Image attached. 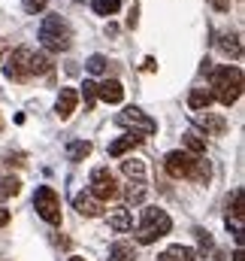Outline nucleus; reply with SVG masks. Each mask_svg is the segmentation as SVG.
I'll list each match as a JSON object with an SVG mask.
<instances>
[{"label": "nucleus", "mask_w": 245, "mask_h": 261, "mask_svg": "<svg viewBox=\"0 0 245 261\" xmlns=\"http://www.w3.org/2000/svg\"><path fill=\"white\" fill-rule=\"evenodd\" d=\"M164 164H167V173L176 176V179H191V182H200V186L209 182V161H203V158H197L185 149L170 152Z\"/></svg>", "instance_id": "obj_1"}, {"label": "nucleus", "mask_w": 245, "mask_h": 261, "mask_svg": "<svg viewBox=\"0 0 245 261\" xmlns=\"http://www.w3.org/2000/svg\"><path fill=\"white\" fill-rule=\"evenodd\" d=\"M212 100H218L221 107H233L242 94V70L239 67H218L212 70Z\"/></svg>", "instance_id": "obj_2"}, {"label": "nucleus", "mask_w": 245, "mask_h": 261, "mask_svg": "<svg viewBox=\"0 0 245 261\" xmlns=\"http://www.w3.org/2000/svg\"><path fill=\"white\" fill-rule=\"evenodd\" d=\"M37 37H40L46 52H67L70 43H73V31H70V24L61 15H46L40 31H37Z\"/></svg>", "instance_id": "obj_3"}, {"label": "nucleus", "mask_w": 245, "mask_h": 261, "mask_svg": "<svg viewBox=\"0 0 245 261\" xmlns=\"http://www.w3.org/2000/svg\"><path fill=\"white\" fill-rule=\"evenodd\" d=\"M173 231V219L164 213V210H158V206H145L142 210V222H139V228H136V243H155V240H161V237H167Z\"/></svg>", "instance_id": "obj_4"}, {"label": "nucleus", "mask_w": 245, "mask_h": 261, "mask_svg": "<svg viewBox=\"0 0 245 261\" xmlns=\"http://www.w3.org/2000/svg\"><path fill=\"white\" fill-rule=\"evenodd\" d=\"M34 210H37V216H40L43 222L61 225V200H58V195H55L52 186H40V189H37V195H34Z\"/></svg>", "instance_id": "obj_5"}, {"label": "nucleus", "mask_w": 245, "mask_h": 261, "mask_svg": "<svg viewBox=\"0 0 245 261\" xmlns=\"http://www.w3.org/2000/svg\"><path fill=\"white\" fill-rule=\"evenodd\" d=\"M115 125L130 128V130H133V137H139V140L158 130V122H155V119H148L139 107H127V110H121V113L115 116Z\"/></svg>", "instance_id": "obj_6"}, {"label": "nucleus", "mask_w": 245, "mask_h": 261, "mask_svg": "<svg viewBox=\"0 0 245 261\" xmlns=\"http://www.w3.org/2000/svg\"><path fill=\"white\" fill-rule=\"evenodd\" d=\"M91 195L97 197V200H112V197H118V182H115V176H112L109 167H97V170L91 173Z\"/></svg>", "instance_id": "obj_7"}, {"label": "nucleus", "mask_w": 245, "mask_h": 261, "mask_svg": "<svg viewBox=\"0 0 245 261\" xmlns=\"http://www.w3.org/2000/svg\"><path fill=\"white\" fill-rule=\"evenodd\" d=\"M3 73L15 82H27L30 79V49H15L6 64H3Z\"/></svg>", "instance_id": "obj_8"}, {"label": "nucleus", "mask_w": 245, "mask_h": 261, "mask_svg": "<svg viewBox=\"0 0 245 261\" xmlns=\"http://www.w3.org/2000/svg\"><path fill=\"white\" fill-rule=\"evenodd\" d=\"M97 97L106 100V103H121L124 100V85L118 79H106V82L97 85Z\"/></svg>", "instance_id": "obj_9"}, {"label": "nucleus", "mask_w": 245, "mask_h": 261, "mask_svg": "<svg viewBox=\"0 0 245 261\" xmlns=\"http://www.w3.org/2000/svg\"><path fill=\"white\" fill-rule=\"evenodd\" d=\"M76 103H79V94H76V88H61L55 110H58V116H61V119H70V116H73V110H76Z\"/></svg>", "instance_id": "obj_10"}, {"label": "nucleus", "mask_w": 245, "mask_h": 261, "mask_svg": "<svg viewBox=\"0 0 245 261\" xmlns=\"http://www.w3.org/2000/svg\"><path fill=\"white\" fill-rule=\"evenodd\" d=\"M73 206L82 213V216H88V219H94V216H100V200L91 195V192H82V195H76L73 200Z\"/></svg>", "instance_id": "obj_11"}, {"label": "nucleus", "mask_w": 245, "mask_h": 261, "mask_svg": "<svg viewBox=\"0 0 245 261\" xmlns=\"http://www.w3.org/2000/svg\"><path fill=\"white\" fill-rule=\"evenodd\" d=\"M194 119H197V125H200V128L209 130L212 137H221V134L227 130V122H224L221 116H212V113H206V116H203V113H197Z\"/></svg>", "instance_id": "obj_12"}, {"label": "nucleus", "mask_w": 245, "mask_h": 261, "mask_svg": "<svg viewBox=\"0 0 245 261\" xmlns=\"http://www.w3.org/2000/svg\"><path fill=\"white\" fill-rule=\"evenodd\" d=\"M109 228H112V231H118V234H124V231H130V228H133V216H130V210H127V206H118L115 213H109Z\"/></svg>", "instance_id": "obj_13"}, {"label": "nucleus", "mask_w": 245, "mask_h": 261, "mask_svg": "<svg viewBox=\"0 0 245 261\" xmlns=\"http://www.w3.org/2000/svg\"><path fill=\"white\" fill-rule=\"evenodd\" d=\"M209 103H212V91H209V88H191V94H188V107H191L194 113L209 110Z\"/></svg>", "instance_id": "obj_14"}, {"label": "nucleus", "mask_w": 245, "mask_h": 261, "mask_svg": "<svg viewBox=\"0 0 245 261\" xmlns=\"http://www.w3.org/2000/svg\"><path fill=\"white\" fill-rule=\"evenodd\" d=\"M136 146H139V137L124 134V137H118V140L109 143V155H112V158H121L124 152H130V149H136Z\"/></svg>", "instance_id": "obj_15"}, {"label": "nucleus", "mask_w": 245, "mask_h": 261, "mask_svg": "<svg viewBox=\"0 0 245 261\" xmlns=\"http://www.w3.org/2000/svg\"><path fill=\"white\" fill-rule=\"evenodd\" d=\"M161 261H197V252H194L191 246H182V243H176V246L164 249Z\"/></svg>", "instance_id": "obj_16"}, {"label": "nucleus", "mask_w": 245, "mask_h": 261, "mask_svg": "<svg viewBox=\"0 0 245 261\" xmlns=\"http://www.w3.org/2000/svg\"><path fill=\"white\" fill-rule=\"evenodd\" d=\"M218 46H221V52H224V55H230V58H239V55H242V43H239V34H221Z\"/></svg>", "instance_id": "obj_17"}, {"label": "nucleus", "mask_w": 245, "mask_h": 261, "mask_svg": "<svg viewBox=\"0 0 245 261\" xmlns=\"http://www.w3.org/2000/svg\"><path fill=\"white\" fill-rule=\"evenodd\" d=\"M109 261H136L133 243H112L109 246Z\"/></svg>", "instance_id": "obj_18"}, {"label": "nucleus", "mask_w": 245, "mask_h": 261, "mask_svg": "<svg viewBox=\"0 0 245 261\" xmlns=\"http://www.w3.org/2000/svg\"><path fill=\"white\" fill-rule=\"evenodd\" d=\"M91 155V143L88 140H73L70 146H67V158L70 161H82V158H88Z\"/></svg>", "instance_id": "obj_19"}, {"label": "nucleus", "mask_w": 245, "mask_h": 261, "mask_svg": "<svg viewBox=\"0 0 245 261\" xmlns=\"http://www.w3.org/2000/svg\"><path fill=\"white\" fill-rule=\"evenodd\" d=\"M52 70V61L46 52H30V76H43Z\"/></svg>", "instance_id": "obj_20"}, {"label": "nucleus", "mask_w": 245, "mask_h": 261, "mask_svg": "<svg viewBox=\"0 0 245 261\" xmlns=\"http://www.w3.org/2000/svg\"><path fill=\"white\" fill-rule=\"evenodd\" d=\"M185 152H191V155H197V158H200V155L206 152V140H203L200 134L188 130V134H185Z\"/></svg>", "instance_id": "obj_21"}, {"label": "nucleus", "mask_w": 245, "mask_h": 261, "mask_svg": "<svg viewBox=\"0 0 245 261\" xmlns=\"http://www.w3.org/2000/svg\"><path fill=\"white\" fill-rule=\"evenodd\" d=\"M121 173L139 182V179L145 176V164H142V161H136V158H130V161H121Z\"/></svg>", "instance_id": "obj_22"}, {"label": "nucleus", "mask_w": 245, "mask_h": 261, "mask_svg": "<svg viewBox=\"0 0 245 261\" xmlns=\"http://www.w3.org/2000/svg\"><path fill=\"white\" fill-rule=\"evenodd\" d=\"M91 6L97 15H115L121 9V0H91Z\"/></svg>", "instance_id": "obj_23"}, {"label": "nucleus", "mask_w": 245, "mask_h": 261, "mask_svg": "<svg viewBox=\"0 0 245 261\" xmlns=\"http://www.w3.org/2000/svg\"><path fill=\"white\" fill-rule=\"evenodd\" d=\"M21 192V182H18V176H3L0 179V197H12Z\"/></svg>", "instance_id": "obj_24"}, {"label": "nucleus", "mask_w": 245, "mask_h": 261, "mask_svg": "<svg viewBox=\"0 0 245 261\" xmlns=\"http://www.w3.org/2000/svg\"><path fill=\"white\" fill-rule=\"evenodd\" d=\"M82 97H85V110H94V100H97V82H85L82 85Z\"/></svg>", "instance_id": "obj_25"}, {"label": "nucleus", "mask_w": 245, "mask_h": 261, "mask_svg": "<svg viewBox=\"0 0 245 261\" xmlns=\"http://www.w3.org/2000/svg\"><path fill=\"white\" fill-rule=\"evenodd\" d=\"M230 216H233V222H242V189H236L233 192V206H230ZM227 216V219H230Z\"/></svg>", "instance_id": "obj_26"}, {"label": "nucleus", "mask_w": 245, "mask_h": 261, "mask_svg": "<svg viewBox=\"0 0 245 261\" xmlns=\"http://www.w3.org/2000/svg\"><path fill=\"white\" fill-rule=\"evenodd\" d=\"M85 67H88V73H103V70H106V58H103V55H91V58L85 61Z\"/></svg>", "instance_id": "obj_27"}, {"label": "nucleus", "mask_w": 245, "mask_h": 261, "mask_svg": "<svg viewBox=\"0 0 245 261\" xmlns=\"http://www.w3.org/2000/svg\"><path fill=\"white\" fill-rule=\"evenodd\" d=\"M142 197H145V189H142V182H133V186L127 189V200H130V203H139Z\"/></svg>", "instance_id": "obj_28"}, {"label": "nucleus", "mask_w": 245, "mask_h": 261, "mask_svg": "<svg viewBox=\"0 0 245 261\" xmlns=\"http://www.w3.org/2000/svg\"><path fill=\"white\" fill-rule=\"evenodd\" d=\"M21 3H24V12L37 15V12H43V9H46V3H49V0H21Z\"/></svg>", "instance_id": "obj_29"}, {"label": "nucleus", "mask_w": 245, "mask_h": 261, "mask_svg": "<svg viewBox=\"0 0 245 261\" xmlns=\"http://www.w3.org/2000/svg\"><path fill=\"white\" fill-rule=\"evenodd\" d=\"M194 234H197V240H200V249H203V252H206V249H212V237H209V231H203V228H197Z\"/></svg>", "instance_id": "obj_30"}, {"label": "nucleus", "mask_w": 245, "mask_h": 261, "mask_svg": "<svg viewBox=\"0 0 245 261\" xmlns=\"http://www.w3.org/2000/svg\"><path fill=\"white\" fill-rule=\"evenodd\" d=\"M136 15H139V9H136V6H133V9H130V18H127V28H136V21H139V18H136Z\"/></svg>", "instance_id": "obj_31"}, {"label": "nucleus", "mask_w": 245, "mask_h": 261, "mask_svg": "<svg viewBox=\"0 0 245 261\" xmlns=\"http://www.w3.org/2000/svg\"><path fill=\"white\" fill-rule=\"evenodd\" d=\"M6 222H9V210H3V206H0V228H3Z\"/></svg>", "instance_id": "obj_32"}, {"label": "nucleus", "mask_w": 245, "mask_h": 261, "mask_svg": "<svg viewBox=\"0 0 245 261\" xmlns=\"http://www.w3.org/2000/svg\"><path fill=\"white\" fill-rule=\"evenodd\" d=\"M233 261H245V255H242V246H239V249L233 252Z\"/></svg>", "instance_id": "obj_33"}, {"label": "nucleus", "mask_w": 245, "mask_h": 261, "mask_svg": "<svg viewBox=\"0 0 245 261\" xmlns=\"http://www.w3.org/2000/svg\"><path fill=\"white\" fill-rule=\"evenodd\" d=\"M67 261H85V258H67Z\"/></svg>", "instance_id": "obj_34"}, {"label": "nucleus", "mask_w": 245, "mask_h": 261, "mask_svg": "<svg viewBox=\"0 0 245 261\" xmlns=\"http://www.w3.org/2000/svg\"><path fill=\"white\" fill-rule=\"evenodd\" d=\"M0 130H3V119H0Z\"/></svg>", "instance_id": "obj_35"}]
</instances>
